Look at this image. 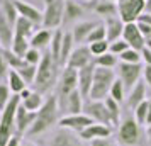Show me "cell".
<instances>
[{"instance_id": "1", "label": "cell", "mask_w": 151, "mask_h": 146, "mask_svg": "<svg viewBox=\"0 0 151 146\" xmlns=\"http://www.w3.org/2000/svg\"><path fill=\"white\" fill-rule=\"evenodd\" d=\"M60 122V104H58V97L56 93H49L44 104L39 111L36 112V119L31 129L27 131L26 136L32 138V136H39V134H44L46 131H49L51 127L58 126Z\"/></svg>"}, {"instance_id": "2", "label": "cell", "mask_w": 151, "mask_h": 146, "mask_svg": "<svg viewBox=\"0 0 151 146\" xmlns=\"http://www.w3.org/2000/svg\"><path fill=\"white\" fill-rule=\"evenodd\" d=\"M60 68H61L60 63L51 56V53L44 51L41 63L37 65L36 80H34V83H32L34 90L42 93V95L53 90L55 85L58 83V78H60Z\"/></svg>"}, {"instance_id": "3", "label": "cell", "mask_w": 151, "mask_h": 146, "mask_svg": "<svg viewBox=\"0 0 151 146\" xmlns=\"http://www.w3.org/2000/svg\"><path fill=\"white\" fill-rule=\"evenodd\" d=\"M117 145L119 146H148L146 132L143 126L137 124L134 116H127L117 127Z\"/></svg>"}, {"instance_id": "4", "label": "cell", "mask_w": 151, "mask_h": 146, "mask_svg": "<svg viewBox=\"0 0 151 146\" xmlns=\"http://www.w3.org/2000/svg\"><path fill=\"white\" fill-rule=\"evenodd\" d=\"M21 105V97L14 93L7 107L0 112V146H7L15 134V111Z\"/></svg>"}, {"instance_id": "5", "label": "cell", "mask_w": 151, "mask_h": 146, "mask_svg": "<svg viewBox=\"0 0 151 146\" xmlns=\"http://www.w3.org/2000/svg\"><path fill=\"white\" fill-rule=\"evenodd\" d=\"M116 78H117V73L112 68L95 66L93 83H92V88H90L88 99L90 100H105V97H109L110 87L116 82Z\"/></svg>"}, {"instance_id": "6", "label": "cell", "mask_w": 151, "mask_h": 146, "mask_svg": "<svg viewBox=\"0 0 151 146\" xmlns=\"http://www.w3.org/2000/svg\"><path fill=\"white\" fill-rule=\"evenodd\" d=\"M65 15V0H44L42 10V27L44 29H58L63 24Z\"/></svg>"}, {"instance_id": "7", "label": "cell", "mask_w": 151, "mask_h": 146, "mask_svg": "<svg viewBox=\"0 0 151 146\" xmlns=\"http://www.w3.org/2000/svg\"><path fill=\"white\" fill-rule=\"evenodd\" d=\"M78 88V70L65 66L60 73L58 83H56V97H58V104H61L65 99L68 97L71 92Z\"/></svg>"}, {"instance_id": "8", "label": "cell", "mask_w": 151, "mask_h": 146, "mask_svg": "<svg viewBox=\"0 0 151 146\" xmlns=\"http://www.w3.org/2000/svg\"><path fill=\"white\" fill-rule=\"evenodd\" d=\"M143 68L144 65H131V63H121L117 65V78L121 80L126 87V90H131L137 82H141L143 78Z\"/></svg>"}, {"instance_id": "9", "label": "cell", "mask_w": 151, "mask_h": 146, "mask_svg": "<svg viewBox=\"0 0 151 146\" xmlns=\"http://www.w3.org/2000/svg\"><path fill=\"white\" fill-rule=\"evenodd\" d=\"M144 12V0H119L117 2V14L124 24L136 22L137 17Z\"/></svg>"}, {"instance_id": "10", "label": "cell", "mask_w": 151, "mask_h": 146, "mask_svg": "<svg viewBox=\"0 0 151 146\" xmlns=\"http://www.w3.org/2000/svg\"><path fill=\"white\" fill-rule=\"evenodd\" d=\"M83 114H87L93 122L105 124V126H110L112 127L109 111H107L104 100H90V99H87V102L83 105Z\"/></svg>"}, {"instance_id": "11", "label": "cell", "mask_w": 151, "mask_h": 146, "mask_svg": "<svg viewBox=\"0 0 151 146\" xmlns=\"http://www.w3.org/2000/svg\"><path fill=\"white\" fill-rule=\"evenodd\" d=\"M90 63H93V56L90 53L88 44H80V46H75V49L71 51L66 66L75 68V70H82L87 65H90Z\"/></svg>"}, {"instance_id": "12", "label": "cell", "mask_w": 151, "mask_h": 146, "mask_svg": "<svg viewBox=\"0 0 151 146\" xmlns=\"http://www.w3.org/2000/svg\"><path fill=\"white\" fill-rule=\"evenodd\" d=\"M93 124V121L87 116V114H70V116H61L60 117V122L58 126L63 127V129H70L73 132H80L83 131L87 126Z\"/></svg>"}, {"instance_id": "13", "label": "cell", "mask_w": 151, "mask_h": 146, "mask_svg": "<svg viewBox=\"0 0 151 146\" xmlns=\"http://www.w3.org/2000/svg\"><path fill=\"white\" fill-rule=\"evenodd\" d=\"M49 146H87V145L78 136V132H73V131H70V129L60 127L53 134V138L49 139Z\"/></svg>"}, {"instance_id": "14", "label": "cell", "mask_w": 151, "mask_h": 146, "mask_svg": "<svg viewBox=\"0 0 151 146\" xmlns=\"http://www.w3.org/2000/svg\"><path fill=\"white\" fill-rule=\"evenodd\" d=\"M122 39L127 42L129 48H132V49L143 51V49L146 48V39L143 37V34H141V31H139L136 22H131V24H126V26H124Z\"/></svg>"}, {"instance_id": "15", "label": "cell", "mask_w": 151, "mask_h": 146, "mask_svg": "<svg viewBox=\"0 0 151 146\" xmlns=\"http://www.w3.org/2000/svg\"><path fill=\"white\" fill-rule=\"evenodd\" d=\"M36 119V112H31L27 111L24 105H19L17 107V111H15V132H17V136H26L27 131L31 129V126L34 122Z\"/></svg>"}, {"instance_id": "16", "label": "cell", "mask_w": 151, "mask_h": 146, "mask_svg": "<svg viewBox=\"0 0 151 146\" xmlns=\"http://www.w3.org/2000/svg\"><path fill=\"white\" fill-rule=\"evenodd\" d=\"M14 4H15V9H17L19 17H24V19L31 21L36 27L37 26H42V12L41 10H37L34 5H31L26 0H14Z\"/></svg>"}, {"instance_id": "17", "label": "cell", "mask_w": 151, "mask_h": 146, "mask_svg": "<svg viewBox=\"0 0 151 146\" xmlns=\"http://www.w3.org/2000/svg\"><path fill=\"white\" fill-rule=\"evenodd\" d=\"M83 95L80 93V90L76 88L75 92H71L68 97L60 104V112H65V116H70V114H82L83 112Z\"/></svg>"}, {"instance_id": "18", "label": "cell", "mask_w": 151, "mask_h": 146, "mask_svg": "<svg viewBox=\"0 0 151 146\" xmlns=\"http://www.w3.org/2000/svg\"><path fill=\"white\" fill-rule=\"evenodd\" d=\"M112 134V127L105 124H99V122H93V124L87 126L83 131L78 132V136L85 141V143H90V141H95V139H102V138H109Z\"/></svg>"}, {"instance_id": "19", "label": "cell", "mask_w": 151, "mask_h": 146, "mask_svg": "<svg viewBox=\"0 0 151 146\" xmlns=\"http://www.w3.org/2000/svg\"><path fill=\"white\" fill-rule=\"evenodd\" d=\"M19 97H21V104L31 112H37L42 107L44 100H46V97L42 93H39L36 90H31V88H26L24 92H21Z\"/></svg>"}, {"instance_id": "20", "label": "cell", "mask_w": 151, "mask_h": 146, "mask_svg": "<svg viewBox=\"0 0 151 146\" xmlns=\"http://www.w3.org/2000/svg\"><path fill=\"white\" fill-rule=\"evenodd\" d=\"M93 71H95V63H90L85 68L78 70V90L85 99H88L90 88L93 83Z\"/></svg>"}, {"instance_id": "21", "label": "cell", "mask_w": 151, "mask_h": 146, "mask_svg": "<svg viewBox=\"0 0 151 146\" xmlns=\"http://www.w3.org/2000/svg\"><path fill=\"white\" fill-rule=\"evenodd\" d=\"M97 24H99V22H93V21L76 22L75 27L71 29V36H73V41H75L76 46H80V44H87V39H88L90 32L95 29Z\"/></svg>"}, {"instance_id": "22", "label": "cell", "mask_w": 151, "mask_h": 146, "mask_svg": "<svg viewBox=\"0 0 151 146\" xmlns=\"http://www.w3.org/2000/svg\"><path fill=\"white\" fill-rule=\"evenodd\" d=\"M144 100H148L146 99V83H144V80H141L129 90L127 97H126V105L129 107V111H134L139 104H143Z\"/></svg>"}, {"instance_id": "23", "label": "cell", "mask_w": 151, "mask_h": 146, "mask_svg": "<svg viewBox=\"0 0 151 146\" xmlns=\"http://www.w3.org/2000/svg\"><path fill=\"white\" fill-rule=\"evenodd\" d=\"M104 26H105V31H107V41L109 42H114V41H117V39L122 37L124 26H126V24L122 22V19H121L119 15H114V17L105 19Z\"/></svg>"}, {"instance_id": "24", "label": "cell", "mask_w": 151, "mask_h": 146, "mask_svg": "<svg viewBox=\"0 0 151 146\" xmlns=\"http://www.w3.org/2000/svg\"><path fill=\"white\" fill-rule=\"evenodd\" d=\"M14 26L7 21V17L2 14L0 10V48L10 49L12 48V41H14Z\"/></svg>"}, {"instance_id": "25", "label": "cell", "mask_w": 151, "mask_h": 146, "mask_svg": "<svg viewBox=\"0 0 151 146\" xmlns=\"http://www.w3.org/2000/svg\"><path fill=\"white\" fill-rule=\"evenodd\" d=\"M51 39H53V31L51 29H39V31H36L32 37L29 39L31 42V48H36L39 49V51H44L46 48H49V44H51Z\"/></svg>"}, {"instance_id": "26", "label": "cell", "mask_w": 151, "mask_h": 146, "mask_svg": "<svg viewBox=\"0 0 151 146\" xmlns=\"http://www.w3.org/2000/svg\"><path fill=\"white\" fill-rule=\"evenodd\" d=\"M85 9L75 2V0H65V15H63V24H70V22L78 21L83 15Z\"/></svg>"}, {"instance_id": "27", "label": "cell", "mask_w": 151, "mask_h": 146, "mask_svg": "<svg viewBox=\"0 0 151 146\" xmlns=\"http://www.w3.org/2000/svg\"><path fill=\"white\" fill-rule=\"evenodd\" d=\"M105 107H107V111H109V116H110V122H112V127H119L121 124V116H122V107L121 104L114 100V99L110 97H105Z\"/></svg>"}, {"instance_id": "28", "label": "cell", "mask_w": 151, "mask_h": 146, "mask_svg": "<svg viewBox=\"0 0 151 146\" xmlns=\"http://www.w3.org/2000/svg\"><path fill=\"white\" fill-rule=\"evenodd\" d=\"M73 49H75L73 36H71V32H65V36H63V42H61V53H60V66H61V68L66 66L68 58H70V55H71Z\"/></svg>"}, {"instance_id": "29", "label": "cell", "mask_w": 151, "mask_h": 146, "mask_svg": "<svg viewBox=\"0 0 151 146\" xmlns=\"http://www.w3.org/2000/svg\"><path fill=\"white\" fill-rule=\"evenodd\" d=\"M7 85H9V88H10V92H12V93H17V95L27 88V83H26L24 78L19 75V71H15V70H10V71H9Z\"/></svg>"}, {"instance_id": "30", "label": "cell", "mask_w": 151, "mask_h": 146, "mask_svg": "<svg viewBox=\"0 0 151 146\" xmlns=\"http://www.w3.org/2000/svg\"><path fill=\"white\" fill-rule=\"evenodd\" d=\"M95 12L99 15H102L104 19H109V17H114L117 14V4L116 2H109V0H100L95 5Z\"/></svg>"}, {"instance_id": "31", "label": "cell", "mask_w": 151, "mask_h": 146, "mask_svg": "<svg viewBox=\"0 0 151 146\" xmlns=\"http://www.w3.org/2000/svg\"><path fill=\"white\" fill-rule=\"evenodd\" d=\"M34 27H36V26L31 21L24 19V17H19V19H17V22H15V26H14V31H15V34H21V36H24V37L31 39V37H32V34L36 32Z\"/></svg>"}, {"instance_id": "32", "label": "cell", "mask_w": 151, "mask_h": 146, "mask_svg": "<svg viewBox=\"0 0 151 146\" xmlns=\"http://www.w3.org/2000/svg\"><path fill=\"white\" fill-rule=\"evenodd\" d=\"M0 10H2V14L7 17V21L12 26H15V22L19 19V14H17L14 0H0Z\"/></svg>"}, {"instance_id": "33", "label": "cell", "mask_w": 151, "mask_h": 146, "mask_svg": "<svg viewBox=\"0 0 151 146\" xmlns=\"http://www.w3.org/2000/svg\"><path fill=\"white\" fill-rule=\"evenodd\" d=\"M63 36H65V32H63L61 29H56L55 32H53V39H51V44H49V49H48L49 53H51V56H53L58 63H60V53H61Z\"/></svg>"}, {"instance_id": "34", "label": "cell", "mask_w": 151, "mask_h": 146, "mask_svg": "<svg viewBox=\"0 0 151 146\" xmlns=\"http://www.w3.org/2000/svg\"><path fill=\"white\" fill-rule=\"evenodd\" d=\"M29 48H31V42H29L27 37H24V36L21 34H14V41H12V51H14L17 56H21V58H24V55L29 51Z\"/></svg>"}, {"instance_id": "35", "label": "cell", "mask_w": 151, "mask_h": 146, "mask_svg": "<svg viewBox=\"0 0 151 146\" xmlns=\"http://www.w3.org/2000/svg\"><path fill=\"white\" fill-rule=\"evenodd\" d=\"M93 63H95V66H102V68H117V65H119V56L112 55V53H105L102 56H97L93 58Z\"/></svg>"}, {"instance_id": "36", "label": "cell", "mask_w": 151, "mask_h": 146, "mask_svg": "<svg viewBox=\"0 0 151 146\" xmlns=\"http://www.w3.org/2000/svg\"><path fill=\"white\" fill-rule=\"evenodd\" d=\"M119 61L131 63V65H139V63H143V55H141V51L129 48V49H126L122 55H119Z\"/></svg>"}, {"instance_id": "37", "label": "cell", "mask_w": 151, "mask_h": 146, "mask_svg": "<svg viewBox=\"0 0 151 146\" xmlns=\"http://www.w3.org/2000/svg\"><path fill=\"white\" fill-rule=\"evenodd\" d=\"M2 53H4V56H5V60H7L10 70H21L22 66L26 65L24 58L17 56L14 51H12V49H4V48H2Z\"/></svg>"}, {"instance_id": "38", "label": "cell", "mask_w": 151, "mask_h": 146, "mask_svg": "<svg viewBox=\"0 0 151 146\" xmlns=\"http://www.w3.org/2000/svg\"><path fill=\"white\" fill-rule=\"evenodd\" d=\"M109 95L114 99V100H117L119 104H122L124 100H126V87H124V83L119 80V78H116V82L112 83Z\"/></svg>"}, {"instance_id": "39", "label": "cell", "mask_w": 151, "mask_h": 146, "mask_svg": "<svg viewBox=\"0 0 151 146\" xmlns=\"http://www.w3.org/2000/svg\"><path fill=\"white\" fill-rule=\"evenodd\" d=\"M15 71H19V75H21L22 78H24V82L27 85H32L36 80V73H37V66H34V65H29V63H26L24 66H22L21 70H15Z\"/></svg>"}, {"instance_id": "40", "label": "cell", "mask_w": 151, "mask_h": 146, "mask_svg": "<svg viewBox=\"0 0 151 146\" xmlns=\"http://www.w3.org/2000/svg\"><path fill=\"white\" fill-rule=\"evenodd\" d=\"M105 39H107L105 26H104V22H99L95 26V29L90 32L88 39H87V44H92V42H97V41H105Z\"/></svg>"}, {"instance_id": "41", "label": "cell", "mask_w": 151, "mask_h": 146, "mask_svg": "<svg viewBox=\"0 0 151 146\" xmlns=\"http://www.w3.org/2000/svg\"><path fill=\"white\" fill-rule=\"evenodd\" d=\"M88 48H90L92 56H93V58H97V56H102V55H105V53H109L110 42L107 41V39H105V41H97V42L88 44Z\"/></svg>"}, {"instance_id": "42", "label": "cell", "mask_w": 151, "mask_h": 146, "mask_svg": "<svg viewBox=\"0 0 151 146\" xmlns=\"http://www.w3.org/2000/svg\"><path fill=\"white\" fill-rule=\"evenodd\" d=\"M132 116L137 121V124L146 126V121H148V100H144L143 104L137 105L136 109L132 111Z\"/></svg>"}, {"instance_id": "43", "label": "cell", "mask_w": 151, "mask_h": 146, "mask_svg": "<svg viewBox=\"0 0 151 146\" xmlns=\"http://www.w3.org/2000/svg\"><path fill=\"white\" fill-rule=\"evenodd\" d=\"M12 95H14V93L10 92L7 82H0V112L7 107V104L10 102Z\"/></svg>"}, {"instance_id": "44", "label": "cell", "mask_w": 151, "mask_h": 146, "mask_svg": "<svg viewBox=\"0 0 151 146\" xmlns=\"http://www.w3.org/2000/svg\"><path fill=\"white\" fill-rule=\"evenodd\" d=\"M42 53H44V51H39V49H36V48H29V51L24 55V61L29 63V65L37 66L42 60Z\"/></svg>"}, {"instance_id": "45", "label": "cell", "mask_w": 151, "mask_h": 146, "mask_svg": "<svg viewBox=\"0 0 151 146\" xmlns=\"http://www.w3.org/2000/svg\"><path fill=\"white\" fill-rule=\"evenodd\" d=\"M126 49H129V44H127V42L124 41L122 37H121V39H117V41H114V42H110V53H112V55H116V56H119V55H122L124 51H126Z\"/></svg>"}, {"instance_id": "46", "label": "cell", "mask_w": 151, "mask_h": 146, "mask_svg": "<svg viewBox=\"0 0 151 146\" xmlns=\"http://www.w3.org/2000/svg\"><path fill=\"white\" fill-rule=\"evenodd\" d=\"M9 71H10V66H9L7 60H5V56L2 53V48H0V80L2 78H7Z\"/></svg>"}, {"instance_id": "47", "label": "cell", "mask_w": 151, "mask_h": 146, "mask_svg": "<svg viewBox=\"0 0 151 146\" xmlns=\"http://www.w3.org/2000/svg\"><path fill=\"white\" fill-rule=\"evenodd\" d=\"M137 27H139V31H141V34H143V37L148 41V39H151V26H148V24H141V22H136Z\"/></svg>"}, {"instance_id": "48", "label": "cell", "mask_w": 151, "mask_h": 146, "mask_svg": "<svg viewBox=\"0 0 151 146\" xmlns=\"http://www.w3.org/2000/svg\"><path fill=\"white\" fill-rule=\"evenodd\" d=\"M143 80H144V83H146V85H150V87H151V66H146V65H144V68H143Z\"/></svg>"}, {"instance_id": "49", "label": "cell", "mask_w": 151, "mask_h": 146, "mask_svg": "<svg viewBox=\"0 0 151 146\" xmlns=\"http://www.w3.org/2000/svg\"><path fill=\"white\" fill-rule=\"evenodd\" d=\"M90 146H112V143L109 141V138H102V139L90 141Z\"/></svg>"}, {"instance_id": "50", "label": "cell", "mask_w": 151, "mask_h": 146, "mask_svg": "<svg viewBox=\"0 0 151 146\" xmlns=\"http://www.w3.org/2000/svg\"><path fill=\"white\" fill-rule=\"evenodd\" d=\"M141 55H143V61L146 66H151V51L148 48H144L143 51H141Z\"/></svg>"}, {"instance_id": "51", "label": "cell", "mask_w": 151, "mask_h": 146, "mask_svg": "<svg viewBox=\"0 0 151 146\" xmlns=\"http://www.w3.org/2000/svg\"><path fill=\"white\" fill-rule=\"evenodd\" d=\"M136 22H141V24H148V26H151V14H148V12H143V14L137 17Z\"/></svg>"}, {"instance_id": "52", "label": "cell", "mask_w": 151, "mask_h": 146, "mask_svg": "<svg viewBox=\"0 0 151 146\" xmlns=\"http://www.w3.org/2000/svg\"><path fill=\"white\" fill-rule=\"evenodd\" d=\"M7 146H22V141H21V136H17V134H15L14 138L10 139V141H9V145Z\"/></svg>"}, {"instance_id": "53", "label": "cell", "mask_w": 151, "mask_h": 146, "mask_svg": "<svg viewBox=\"0 0 151 146\" xmlns=\"http://www.w3.org/2000/svg\"><path fill=\"white\" fill-rule=\"evenodd\" d=\"M146 141H148V146H151V124L146 127Z\"/></svg>"}, {"instance_id": "54", "label": "cell", "mask_w": 151, "mask_h": 146, "mask_svg": "<svg viewBox=\"0 0 151 146\" xmlns=\"http://www.w3.org/2000/svg\"><path fill=\"white\" fill-rule=\"evenodd\" d=\"M151 124V99L148 100V121H146V126Z\"/></svg>"}, {"instance_id": "55", "label": "cell", "mask_w": 151, "mask_h": 146, "mask_svg": "<svg viewBox=\"0 0 151 146\" xmlns=\"http://www.w3.org/2000/svg\"><path fill=\"white\" fill-rule=\"evenodd\" d=\"M144 12L151 14V0H146V2H144Z\"/></svg>"}, {"instance_id": "56", "label": "cell", "mask_w": 151, "mask_h": 146, "mask_svg": "<svg viewBox=\"0 0 151 146\" xmlns=\"http://www.w3.org/2000/svg\"><path fill=\"white\" fill-rule=\"evenodd\" d=\"M146 48L151 51V39H148V41H146Z\"/></svg>"}, {"instance_id": "57", "label": "cell", "mask_w": 151, "mask_h": 146, "mask_svg": "<svg viewBox=\"0 0 151 146\" xmlns=\"http://www.w3.org/2000/svg\"><path fill=\"white\" fill-rule=\"evenodd\" d=\"M22 146H34V145H31V143H22Z\"/></svg>"}, {"instance_id": "58", "label": "cell", "mask_w": 151, "mask_h": 146, "mask_svg": "<svg viewBox=\"0 0 151 146\" xmlns=\"http://www.w3.org/2000/svg\"><path fill=\"white\" fill-rule=\"evenodd\" d=\"M109 2H116V4H117V2H119V0H109Z\"/></svg>"}, {"instance_id": "59", "label": "cell", "mask_w": 151, "mask_h": 146, "mask_svg": "<svg viewBox=\"0 0 151 146\" xmlns=\"http://www.w3.org/2000/svg\"><path fill=\"white\" fill-rule=\"evenodd\" d=\"M144 2H146V0H144Z\"/></svg>"}]
</instances>
